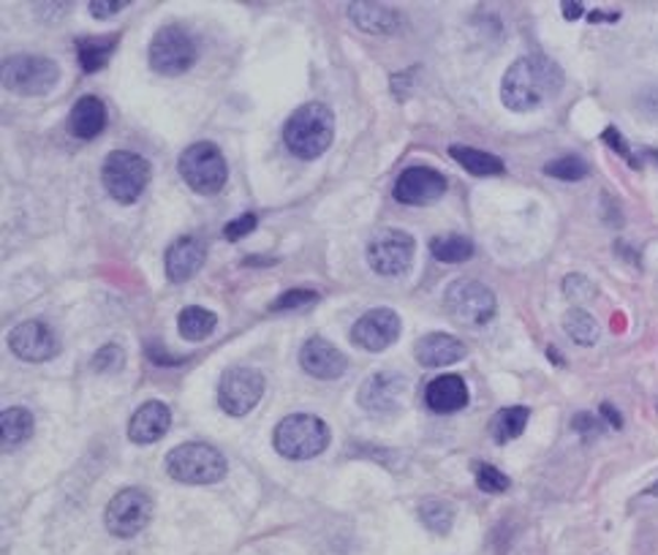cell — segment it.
Wrapping results in <instances>:
<instances>
[{"mask_svg": "<svg viewBox=\"0 0 658 555\" xmlns=\"http://www.w3.org/2000/svg\"><path fill=\"white\" fill-rule=\"evenodd\" d=\"M227 458L210 444H180L166 455V474L183 485H216L227 477Z\"/></svg>", "mask_w": 658, "mask_h": 555, "instance_id": "4", "label": "cell"}, {"mask_svg": "<svg viewBox=\"0 0 658 555\" xmlns=\"http://www.w3.org/2000/svg\"><path fill=\"white\" fill-rule=\"evenodd\" d=\"M196 57H199L196 42L190 39L186 28L180 25L158 28V33L153 36L147 50L150 68L155 74H164V77H180V74H186L196 63Z\"/></svg>", "mask_w": 658, "mask_h": 555, "instance_id": "8", "label": "cell"}, {"mask_svg": "<svg viewBox=\"0 0 658 555\" xmlns=\"http://www.w3.org/2000/svg\"><path fill=\"white\" fill-rule=\"evenodd\" d=\"M403 322L397 311L392 308H373L365 316L354 322L351 327V340L365 351H384L401 338Z\"/></svg>", "mask_w": 658, "mask_h": 555, "instance_id": "14", "label": "cell"}, {"mask_svg": "<svg viewBox=\"0 0 658 555\" xmlns=\"http://www.w3.org/2000/svg\"><path fill=\"white\" fill-rule=\"evenodd\" d=\"M335 137V115L327 104L310 101L294 109L292 118L286 120L283 129V142L297 159L314 161L327 153Z\"/></svg>", "mask_w": 658, "mask_h": 555, "instance_id": "2", "label": "cell"}, {"mask_svg": "<svg viewBox=\"0 0 658 555\" xmlns=\"http://www.w3.org/2000/svg\"><path fill=\"white\" fill-rule=\"evenodd\" d=\"M123 366H125V351L120 349V346L109 344L96 351L94 370H98V373H118V370H123Z\"/></svg>", "mask_w": 658, "mask_h": 555, "instance_id": "35", "label": "cell"}, {"mask_svg": "<svg viewBox=\"0 0 658 555\" xmlns=\"http://www.w3.org/2000/svg\"><path fill=\"white\" fill-rule=\"evenodd\" d=\"M602 425H604V422L599 420V416H593V414H588V412L577 414L574 420H571V427H574V431L580 433V436L585 438V442L596 438L599 433H602Z\"/></svg>", "mask_w": 658, "mask_h": 555, "instance_id": "39", "label": "cell"}, {"mask_svg": "<svg viewBox=\"0 0 658 555\" xmlns=\"http://www.w3.org/2000/svg\"><path fill=\"white\" fill-rule=\"evenodd\" d=\"M530 412L525 406H509L501 409L498 414L490 422V436H493L495 444H509L515 442L525 433V425H528Z\"/></svg>", "mask_w": 658, "mask_h": 555, "instance_id": "26", "label": "cell"}, {"mask_svg": "<svg viewBox=\"0 0 658 555\" xmlns=\"http://www.w3.org/2000/svg\"><path fill=\"white\" fill-rule=\"evenodd\" d=\"M107 129V104L98 96H83L77 98V104L72 107L68 115V131L77 139H96L101 131Z\"/></svg>", "mask_w": 658, "mask_h": 555, "instance_id": "22", "label": "cell"}, {"mask_svg": "<svg viewBox=\"0 0 658 555\" xmlns=\"http://www.w3.org/2000/svg\"><path fill=\"white\" fill-rule=\"evenodd\" d=\"M264 395V376L251 366H234L221 376L218 403L229 416H245Z\"/></svg>", "mask_w": 658, "mask_h": 555, "instance_id": "12", "label": "cell"}, {"mask_svg": "<svg viewBox=\"0 0 658 555\" xmlns=\"http://www.w3.org/2000/svg\"><path fill=\"white\" fill-rule=\"evenodd\" d=\"M599 412H602L604 420H607L610 425L615 427V431H621V427H623V416H621V412H617L615 406H612V403H602V409H599Z\"/></svg>", "mask_w": 658, "mask_h": 555, "instance_id": "42", "label": "cell"}, {"mask_svg": "<svg viewBox=\"0 0 658 555\" xmlns=\"http://www.w3.org/2000/svg\"><path fill=\"white\" fill-rule=\"evenodd\" d=\"M172 425V412L164 401H147L136 409L129 422V438L134 444H155L166 436Z\"/></svg>", "mask_w": 658, "mask_h": 555, "instance_id": "21", "label": "cell"}, {"mask_svg": "<svg viewBox=\"0 0 658 555\" xmlns=\"http://www.w3.org/2000/svg\"><path fill=\"white\" fill-rule=\"evenodd\" d=\"M273 447L288 460H310L329 447V427L321 416L292 414L278 422Z\"/></svg>", "mask_w": 658, "mask_h": 555, "instance_id": "3", "label": "cell"}, {"mask_svg": "<svg viewBox=\"0 0 658 555\" xmlns=\"http://www.w3.org/2000/svg\"><path fill=\"white\" fill-rule=\"evenodd\" d=\"M469 401H471L469 384L454 373L436 376L425 390L427 409L436 414H454L460 412V409L469 406Z\"/></svg>", "mask_w": 658, "mask_h": 555, "instance_id": "20", "label": "cell"}, {"mask_svg": "<svg viewBox=\"0 0 658 555\" xmlns=\"http://www.w3.org/2000/svg\"><path fill=\"white\" fill-rule=\"evenodd\" d=\"M430 253L443 264H463L473 257V242L463 235H443L432 237Z\"/></svg>", "mask_w": 658, "mask_h": 555, "instance_id": "29", "label": "cell"}, {"mask_svg": "<svg viewBox=\"0 0 658 555\" xmlns=\"http://www.w3.org/2000/svg\"><path fill=\"white\" fill-rule=\"evenodd\" d=\"M101 183L107 194L120 205H134L150 183V164L131 150H112L103 159Z\"/></svg>", "mask_w": 658, "mask_h": 555, "instance_id": "6", "label": "cell"}, {"mask_svg": "<svg viewBox=\"0 0 658 555\" xmlns=\"http://www.w3.org/2000/svg\"><path fill=\"white\" fill-rule=\"evenodd\" d=\"M465 344L460 338L449 333H430L423 335L414 346V357H417L419 366L425 368H447L454 366L465 357Z\"/></svg>", "mask_w": 658, "mask_h": 555, "instance_id": "19", "label": "cell"}, {"mask_svg": "<svg viewBox=\"0 0 658 555\" xmlns=\"http://www.w3.org/2000/svg\"><path fill=\"white\" fill-rule=\"evenodd\" d=\"M617 17H621L617 11H615V14H599V11H593V14H588V20H591V22H615Z\"/></svg>", "mask_w": 658, "mask_h": 555, "instance_id": "44", "label": "cell"}, {"mask_svg": "<svg viewBox=\"0 0 658 555\" xmlns=\"http://www.w3.org/2000/svg\"><path fill=\"white\" fill-rule=\"evenodd\" d=\"M180 177L194 194L212 196L223 188L229 181V164L218 144L212 142H194L177 159Z\"/></svg>", "mask_w": 658, "mask_h": 555, "instance_id": "5", "label": "cell"}, {"mask_svg": "<svg viewBox=\"0 0 658 555\" xmlns=\"http://www.w3.org/2000/svg\"><path fill=\"white\" fill-rule=\"evenodd\" d=\"M419 520L427 531L438 536H447L454 525V504L443 499H425L419 504Z\"/></svg>", "mask_w": 658, "mask_h": 555, "instance_id": "30", "label": "cell"}, {"mask_svg": "<svg viewBox=\"0 0 658 555\" xmlns=\"http://www.w3.org/2000/svg\"><path fill=\"white\" fill-rule=\"evenodd\" d=\"M547 355H550V357H552V362H558V366H563L561 355H558V351H556V349H550V351H547Z\"/></svg>", "mask_w": 658, "mask_h": 555, "instance_id": "46", "label": "cell"}, {"mask_svg": "<svg viewBox=\"0 0 658 555\" xmlns=\"http://www.w3.org/2000/svg\"><path fill=\"white\" fill-rule=\"evenodd\" d=\"M114 50H118V36H112V39H79V42H77L79 63H83V68L88 74L101 72V68L109 63V57H112Z\"/></svg>", "mask_w": 658, "mask_h": 555, "instance_id": "28", "label": "cell"}, {"mask_svg": "<svg viewBox=\"0 0 658 555\" xmlns=\"http://www.w3.org/2000/svg\"><path fill=\"white\" fill-rule=\"evenodd\" d=\"M563 329L577 346H593L599 340V322L588 311L571 308L563 316Z\"/></svg>", "mask_w": 658, "mask_h": 555, "instance_id": "31", "label": "cell"}, {"mask_svg": "<svg viewBox=\"0 0 658 555\" xmlns=\"http://www.w3.org/2000/svg\"><path fill=\"white\" fill-rule=\"evenodd\" d=\"M275 259H245L242 264H273Z\"/></svg>", "mask_w": 658, "mask_h": 555, "instance_id": "45", "label": "cell"}, {"mask_svg": "<svg viewBox=\"0 0 658 555\" xmlns=\"http://www.w3.org/2000/svg\"><path fill=\"white\" fill-rule=\"evenodd\" d=\"M61 79V68L44 55H11L3 61V88L17 96H47Z\"/></svg>", "mask_w": 658, "mask_h": 555, "instance_id": "7", "label": "cell"}, {"mask_svg": "<svg viewBox=\"0 0 658 555\" xmlns=\"http://www.w3.org/2000/svg\"><path fill=\"white\" fill-rule=\"evenodd\" d=\"M449 155H452L465 172H471V175L476 177H495L506 172V164L498 159V155L484 153V150H476V148H465V144H452V148H449Z\"/></svg>", "mask_w": 658, "mask_h": 555, "instance_id": "25", "label": "cell"}, {"mask_svg": "<svg viewBox=\"0 0 658 555\" xmlns=\"http://www.w3.org/2000/svg\"><path fill=\"white\" fill-rule=\"evenodd\" d=\"M218 316L212 311L199 308V305H188V308L180 311V319H177V329L186 340H205L207 335L216 333Z\"/></svg>", "mask_w": 658, "mask_h": 555, "instance_id": "27", "label": "cell"}, {"mask_svg": "<svg viewBox=\"0 0 658 555\" xmlns=\"http://www.w3.org/2000/svg\"><path fill=\"white\" fill-rule=\"evenodd\" d=\"M447 303L449 316L454 322L463 324V327H482L495 316V294L493 289L484 286L482 281H473V278H460L452 286L447 289Z\"/></svg>", "mask_w": 658, "mask_h": 555, "instance_id": "9", "label": "cell"}, {"mask_svg": "<svg viewBox=\"0 0 658 555\" xmlns=\"http://www.w3.org/2000/svg\"><path fill=\"white\" fill-rule=\"evenodd\" d=\"M153 520V501L140 488H125L107 504V529L112 536L131 540Z\"/></svg>", "mask_w": 658, "mask_h": 555, "instance_id": "11", "label": "cell"}, {"mask_svg": "<svg viewBox=\"0 0 658 555\" xmlns=\"http://www.w3.org/2000/svg\"><path fill=\"white\" fill-rule=\"evenodd\" d=\"M447 177L430 166H408L395 183V199L401 205H430L447 194Z\"/></svg>", "mask_w": 658, "mask_h": 555, "instance_id": "16", "label": "cell"}, {"mask_svg": "<svg viewBox=\"0 0 658 555\" xmlns=\"http://www.w3.org/2000/svg\"><path fill=\"white\" fill-rule=\"evenodd\" d=\"M316 300H319V292H314V289H288V292H283L275 303H270V311L281 314V311L308 308V305H314Z\"/></svg>", "mask_w": 658, "mask_h": 555, "instance_id": "34", "label": "cell"}, {"mask_svg": "<svg viewBox=\"0 0 658 555\" xmlns=\"http://www.w3.org/2000/svg\"><path fill=\"white\" fill-rule=\"evenodd\" d=\"M545 175L563 183H577L591 175V166H588V161L580 159V155H563V159L550 161V164L545 166Z\"/></svg>", "mask_w": 658, "mask_h": 555, "instance_id": "32", "label": "cell"}, {"mask_svg": "<svg viewBox=\"0 0 658 555\" xmlns=\"http://www.w3.org/2000/svg\"><path fill=\"white\" fill-rule=\"evenodd\" d=\"M414 253H417V240L403 229H381L368 242V264L386 278L406 273L414 264Z\"/></svg>", "mask_w": 658, "mask_h": 555, "instance_id": "10", "label": "cell"}, {"mask_svg": "<svg viewBox=\"0 0 658 555\" xmlns=\"http://www.w3.org/2000/svg\"><path fill=\"white\" fill-rule=\"evenodd\" d=\"M473 477H476V488L482 490V493L498 496L512 488V479L506 477L501 468H495L493 463H476V466H473Z\"/></svg>", "mask_w": 658, "mask_h": 555, "instance_id": "33", "label": "cell"}, {"mask_svg": "<svg viewBox=\"0 0 658 555\" xmlns=\"http://www.w3.org/2000/svg\"><path fill=\"white\" fill-rule=\"evenodd\" d=\"M33 431H36V420L28 409L11 406L0 414V444H3L6 453L25 444L33 436Z\"/></svg>", "mask_w": 658, "mask_h": 555, "instance_id": "24", "label": "cell"}, {"mask_svg": "<svg viewBox=\"0 0 658 555\" xmlns=\"http://www.w3.org/2000/svg\"><path fill=\"white\" fill-rule=\"evenodd\" d=\"M563 292L566 297L571 300H591L593 292H596V286H593L585 275H569L563 281Z\"/></svg>", "mask_w": 658, "mask_h": 555, "instance_id": "37", "label": "cell"}, {"mask_svg": "<svg viewBox=\"0 0 658 555\" xmlns=\"http://www.w3.org/2000/svg\"><path fill=\"white\" fill-rule=\"evenodd\" d=\"M147 357L153 366H180L183 357H172L169 351L161 349V344H155V340H150L147 344Z\"/></svg>", "mask_w": 658, "mask_h": 555, "instance_id": "41", "label": "cell"}, {"mask_svg": "<svg viewBox=\"0 0 658 555\" xmlns=\"http://www.w3.org/2000/svg\"><path fill=\"white\" fill-rule=\"evenodd\" d=\"M602 139H604V142H607V144H610V148H612V150H615V153H617V155H623V159H626V161H628V166H634V170H639V166H643V164H639L637 153H634V150H632V148H628L626 137H623V134H621V131H617V129H615V126H607V129H604V134H602Z\"/></svg>", "mask_w": 658, "mask_h": 555, "instance_id": "36", "label": "cell"}, {"mask_svg": "<svg viewBox=\"0 0 658 555\" xmlns=\"http://www.w3.org/2000/svg\"><path fill=\"white\" fill-rule=\"evenodd\" d=\"M299 366L305 373L316 376V379H340L349 370V360L338 346H332L325 338H310L305 340V346L299 349Z\"/></svg>", "mask_w": 658, "mask_h": 555, "instance_id": "17", "label": "cell"}, {"mask_svg": "<svg viewBox=\"0 0 658 555\" xmlns=\"http://www.w3.org/2000/svg\"><path fill=\"white\" fill-rule=\"evenodd\" d=\"M563 68L547 55H525L512 63L501 83V101L512 112H534L563 90Z\"/></svg>", "mask_w": 658, "mask_h": 555, "instance_id": "1", "label": "cell"}, {"mask_svg": "<svg viewBox=\"0 0 658 555\" xmlns=\"http://www.w3.org/2000/svg\"><path fill=\"white\" fill-rule=\"evenodd\" d=\"M205 259L207 246L199 237H180V240L172 242L169 251H166V278H169L172 283H186L199 273Z\"/></svg>", "mask_w": 658, "mask_h": 555, "instance_id": "18", "label": "cell"}, {"mask_svg": "<svg viewBox=\"0 0 658 555\" xmlns=\"http://www.w3.org/2000/svg\"><path fill=\"white\" fill-rule=\"evenodd\" d=\"M349 17L360 31L373 33V36H386V33H395L397 25H401V17L392 6L384 3H351Z\"/></svg>", "mask_w": 658, "mask_h": 555, "instance_id": "23", "label": "cell"}, {"mask_svg": "<svg viewBox=\"0 0 658 555\" xmlns=\"http://www.w3.org/2000/svg\"><path fill=\"white\" fill-rule=\"evenodd\" d=\"M9 349L22 362H47L61 351V344L44 322H22L9 333Z\"/></svg>", "mask_w": 658, "mask_h": 555, "instance_id": "15", "label": "cell"}, {"mask_svg": "<svg viewBox=\"0 0 658 555\" xmlns=\"http://www.w3.org/2000/svg\"><path fill=\"white\" fill-rule=\"evenodd\" d=\"M406 376L395 373V370H379V373L368 376L362 381L360 392H357V403L373 416H390L401 412L403 401H406Z\"/></svg>", "mask_w": 658, "mask_h": 555, "instance_id": "13", "label": "cell"}, {"mask_svg": "<svg viewBox=\"0 0 658 555\" xmlns=\"http://www.w3.org/2000/svg\"><path fill=\"white\" fill-rule=\"evenodd\" d=\"M125 6H129V0H94V3H90V14H94L96 20H107V17L123 11Z\"/></svg>", "mask_w": 658, "mask_h": 555, "instance_id": "40", "label": "cell"}, {"mask_svg": "<svg viewBox=\"0 0 658 555\" xmlns=\"http://www.w3.org/2000/svg\"><path fill=\"white\" fill-rule=\"evenodd\" d=\"M256 224H259V218L253 216V213H245V216L234 218V221L227 224V229H223V237H227L229 242H237V240H242L245 235H251V231L256 229Z\"/></svg>", "mask_w": 658, "mask_h": 555, "instance_id": "38", "label": "cell"}, {"mask_svg": "<svg viewBox=\"0 0 658 555\" xmlns=\"http://www.w3.org/2000/svg\"><path fill=\"white\" fill-rule=\"evenodd\" d=\"M561 9H563L566 20H580L582 11H585V9H582V3H563Z\"/></svg>", "mask_w": 658, "mask_h": 555, "instance_id": "43", "label": "cell"}]
</instances>
